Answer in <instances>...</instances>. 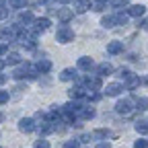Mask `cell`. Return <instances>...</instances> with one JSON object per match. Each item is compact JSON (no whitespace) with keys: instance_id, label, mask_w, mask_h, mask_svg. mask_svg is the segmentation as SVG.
I'll return each mask as SVG.
<instances>
[{"instance_id":"1","label":"cell","mask_w":148,"mask_h":148,"mask_svg":"<svg viewBox=\"0 0 148 148\" xmlns=\"http://www.w3.org/2000/svg\"><path fill=\"white\" fill-rule=\"evenodd\" d=\"M56 39H58V43H70L74 39V29H70L66 23H62L58 27V31H56Z\"/></svg>"},{"instance_id":"2","label":"cell","mask_w":148,"mask_h":148,"mask_svg":"<svg viewBox=\"0 0 148 148\" xmlns=\"http://www.w3.org/2000/svg\"><path fill=\"white\" fill-rule=\"evenodd\" d=\"M136 105V101L134 99H123V101H117V105H115V111L119 115H130L132 113V107Z\"/></svg>"},{"instance_id":"3","label":"cell","mask_w":148,"mask_h":148,"mask_svg":"<svg viewBox=\"0 0 148 148\" xmlns=\"http://www.w3.org/2000/svg\"><path fill=\"white\" fill-rule=\"evenodd\" d=\"M121 92H123V84L121 82H109L103 88V95H107V97H119Z\"/></svg>"},{"instance_id":"4","label":"cell","mask_w":148,"mask_h":148,"mask_svg":"<svg viewBox=\"0 0 148 148\" xmlns=\"http://www.w3.org/2000/svg\"><path fill=\"white\" fill-rule=\"evenodd\" d=\"M33 31L35 33H43V31H47L49 27H51V21L47 16H41V18H33Z\"/></svg>"},{"instance_id":"5","label":"cell","mask_w":148,"mask_h":148,"mask_svg":"<svg viewBox=\"0 0 148 148\" xmlns=\"http://www.w3.org/2000/svg\"><path fill=\"white\" fill-rule=\"evenodd\" d=\"M35 127H37V125H35V119H31V117H23V119H18V130H21L23 134H31Z\"/></svg>"},{"instance_id":"6","label":"cell","mask_w":148,"mask_h":148,"mask_svg":"<svg viewBox=\"0 0 148 148\" xmlns=\"http://www.w3.org/2000/svg\"><path fill=\"white\" fill-rule=\"evenodd\" d=\"M80 107H82V105H80V101H72V99H70V101L62 107V113H70V115H76V117H78Z\"/></svg>"},{"instance_id":"7","label":"cell","mask_w":148,"mask_h":148,"mask_svg":"<svg viewBox=\"0 0 148 148\" xmlns=\"http://www.w3.org/2000/svg\"><path fill=\"white\" fill-rule=\"evenodd\" d=\"M76 68L84 70V72H90L92 68H95V62H92L90 56H82V58H78V62H76Z\"/></svg>"},{"instance_id":"8","label":"cell","mask_w":148,"mask_h":148,"mask_svg":"<svg viewBox=\"0 0 148 148\" xmlns=\"http://www.w3.org/2000/svg\"><path fill=\"white\" fill-rule=\"evenodd\" d=\"M68 97H70L72 101H80L82 97H86V88L76 84V86H72V88L68 90Z\"/></svg>"},{"instance_id":"9","label":"cell","mask_w":148,"mask_h":148,"mask_svg":"<svg viewBox=\"0 0 148 148\" xmlns=\"http://www.w3.org/2000/svg\"><path fill=\"white\" fill-rule=\"evenodd\" d=\"M76 76H78V68H64L60 72V80H64V82L76 80Z\"/></svg>"},{"instance_id":"10","label":"cell","mask_w":148,"mask_h":148,"mask_svg":"<svg viewBox=\"0 0 148 148\" xmlns=\"http://www.w3.org/2000/svg\"><path fill=\"white\" fill-rule=\"evenodd\" d=\"M56 14H58L60 23H68V21H72V18H74V10L68 8V6H62L60 10H56Z\"/></svg>"},{"instance_id":"11","label":"cell","mask_w":148,"mask_h":148,"mask_svg":"<svg viewBox=\"0 0 148 148\" xmlns=\"http://www.w3.org/2000/svg\"><path fill=\"white\" fill-rule=\"evenodd\" d=\"M140 86V76L138 74H130V76L125 78V84H123V88H127V90H134V88H138Z\"/></svg>"},{"instance_id":"12","label":"cell","mask_w":148,"mask_h":148,"mask_svg":"<svg viewBox=\"0 0 148 148\" xmlns=\"http://www.w3.org/2000/svg\"><path fill=\"white\" fill-rule=\"evenodd\" d=\"M95 113H97V111H95V107H92V105H84V107H80V111H78V117H80V119H92V117H95Z\"/></svg>"},{"instance_id":"13","label":"cell","mask_w":148,"mask_h":148,"mask_svg":"<svg viewBox=\"0 0 148 148\" xmlns=\"http://www.w3.org/2000/svg\"><path fill=\"white\" fill-rule=\"evenodd\" d=\"M0 41H14V33H12V27L6 25V27H0Z\"/></svg>"},{"instance_id":"14","label":"cell","mask_w":148,"mask_h":148,"mask_svg":"<svg viewBox=\"0 0 148 148\" xmlns=\"http://www.w3.org/2000/svg\"><path fill=\"white\" fill-rule=\"evenodd\" d=\"M86 10H90V0H74V12L82 14Z\"/></svg>"},{"instance_id":"15","label":"cell","mask_w":148,"mask_h":148,"mask_svg":"<svg viewBox=\"0 0 148 148\" xmlns=\"http://www.w3.org/2000/svg\"><path fill=\"white\" fill-rule=\"evenodd\" d=\"M21 60H23V58H21V53H18V51H8L4 62H6V66H18V64H21Z\"/></svg>"},{"instance_id":"16","label":"cell","mask_w":148,"mask_h":148,"mask_svg":"<svg viewBox=\"0 0 148 148\" xmlns=\"http://www.w3.org/2000/svg\"><path fill=\"white\" fill-rule=\"evenodd\" d=\"M144 12H146V6H144V4H132V6H130V10H127V14L134 16V18L144 16Z\"/></svg>"},{"instance_id":"17","label":"cell","mask_w":148,"mask_h":148,"mask_svg":"<svg viewBox=\"0 0 148 148\" xmlns=\"http://www.w3.org/2000/svg\"><path fill=\"white\" fill-rule=\"evenodd\" d=\"M121 51H123V43H121V41H109V43H107V53L117 56V53H121Z\"/></svg>"},{"instance_id":"18","label":"cell","mask_w":148,"mask_h":148,"mask_svg":"<svg viewBox=\"0 0 148 148\" xmlns=\"http://www.w3.org/2000/svg\"><path fill=\"white\" fill-rule=\"evenodd\" d=\"M97 74L99 76H109V74H113V66H111L109 62H103L97 66Z\"/></svg>"},{"instance_id":"19","label":"cell","mask_w":148,"mask_h":148,"mask_svg":"<svg viewBox=\"0 0 148 148\" xmlns=\"http://www.w3.org/2000/svg\"><path fill=\"white\" fill-rule=\"evenodd\" d=\"M12 78H14V80H23V78H27V70H25L23 62H21V64H18V66L12 70Z\"/></svg>"},{"instance_id":"20","label":"cell","mask_w":148,"mask_h":148,"mask_svg":"<svg viewBox=\"0 0 148 148\" xmlns=\"http://www.w3.org/2000/svg\"><path fill=\"white\" fill-rule=\"evenodd\" d=\"M101 25H103L105 29L115 27V25H117V21H115V14H105V16L101 18Z\"/></svg>"},{"instance_id":"21","label":"cell","mask_w":148,"mask_h":148,"mask_svg":"<svg viewBox=\"0 0 148 148\" xmlns=\"http://www.w3.org/2000/svg\"><path fill=\"white\" fill-rule=\"evenodd\" d=\"M18 23H21V25H31L33 23V14H31V10H23L21 14H18Z\"/></svg>"},{"instance_id":"22","label":"cell","mask_w":148,"mask_h":148,"mask_svg":"<svg viewBox=\"0 0 148 148\" xmlns=\"http://www.w3.org/2000/svg\"><path fill=\"white\" fill-rule=\"evenodd\" d=\"M35 68L39 70V74H47V72L51 70V62H49V60H39V62L35 64Z\"/></svg>"},{"instance_id":"23","label":"cell","mask_w":148,"mask_h":148,"mask_svg":"<svg viewBox=\"0 0 148 148\" xmlns=\"http://www.w3.org/2000/svg\"><path fill=\"white\" fill-rule=\"evenodd\" d=\"M92 138L107 140V138H111V132H109V130H105V127H101V130H95V132H92Z\"/></svg>"},{"instance_id":"24","label":"cell","mask_w":148,"mask_h":148,"mask_svg":"<svg viewBox=\"0 0 148 148\" xmlns=\"http://www.w3.org/2000/svg\"><path fill=\"white\" fill-rule=\"evenodd\" d=\"M27 2H29V0H8V6L14 8V10H21V8L27 6Z\"/></svg>"},{"instance_id":"25","label":"cell","mask_w":148,"mask_h":148,"mask_svg":"<svg viewBox=\"0 0 148 148\" xmlns=\"http://www.w3.org/2000/svg\"><path fill=\"white\" fill-rule=\"evenodd\" d=\"M134 101H136V107L140 111H146L148 109V99L146 97H134Z\"/></svg>"},{"instance_id":"26","label":"cell","mask_w":148,"mask_h":148,"mask_svg":"<svg viewBox=\"0 0 148 148\" xmlns=\"http://www.w3.org/2000/svg\"><path fill=\"white\" fill-rule=\"evenodd\" d=\"M86 99L88 101H92V103H97V101H101L103 99V95L99 90H86Z\"/></svg>"},{"instance_id":"27","label":"cell","mask_w":148,"mask_h":148,"mask_svg":"<svg viewBox=\"0 0 148 148\" xmlns=\"http://www.w3.org/2000/svg\"><path fill=\"white\" fill-rule=\"evenodd\" d=\"M134 127H136L138 134H146V132H148V121H146V119H140V121H136Z\"/></svg>"},{"instance_id":"28","label":"cell","mask_w":148,"mask_h":148,"mask_svg":"<svg viewBox=\"0 0 148 148\" xmlns=\"http://www.w3.org/2000/svg\"><path fill=\"white\" fill-rule=\"evenodd\" d=\"M107 4H111V6H113V8H123V6H127L130 4V0H109V2Z\"/></svg>"},{"instance_id":"29","label":"cell","mask_w":148,"mask_h":148,"mask_svg":"<svg viewBox=\"0 0 148 148\" xmlns=\"http://www.w3.org/2000/svg\"><path fill=\"white\" fill-rule=\"evenodd\" d=\"M127 18H130L127 12H115V21H117V25H125Z\"/></svg>"},{"instance_id":"30","label":"cell","mask_w":148,"mask_h":148,"mask_svg":"<svg viewBox=\"0 0 148 148\" xmlns=\"http://www.w3.org/2000/svg\"><path fill=\"white\" fill-rule=\"evenodd\" d=\"M8 99H10V95H8V90H4V88H0V105H4V103H8Z\"/></svg>"},{"instance_id":"31","label":"cell","mask_w":148,"mask_h":148,"mask_svg":"<svg viewBox=\"0 0 148 148\" xmlns=\"http://www.w3.org/2000/svg\"><path fill=\"white\" fill-rule=\"evenodd\" d=\"M62 148H80V142L78 140H66Z\"/></svg>"},{"instance_id":"32","label":"cell","mask_w":148,"mask_h":148,"mask_svg":"<svg viewBox=\"0 0 148 148\" xmlns=\"http://www.w3.org/2000/svg\"><path fill=\"white\" fill-rule=\"evenodd\" d=\"M8 14H10L8 6H4V4H0V21H4V18H8Z\"/></svg>"},{"instance_id":"33","label":"cell","mask_w":148,"mask_h":148,"mask_svg":"<svg viewBox=\"0 0 148 148\" xmlns=\"http://www.w3.org/2000/svg\"><path fill=\"white\" fill-rule=\"evenodd\" d=\"M134 148H148V140H144V138H138V140L134 142Z\"/></svg>"},{"instance_id":"34","label":"cell","mask_w":148,"mask_h":148,"mask_svg":"<svg viewBox=\"0 0 148 148\" xmlns=\"http://www.w3.org/2000/svg\"><path fill=\"white\" fill-rule=\"evenodd\" d=\"M35 148H49V142L45 138H39V140L35 142Z\"/></svg>"},{"instance_id":"35","label":"cell","mask_w":148,"mask_h":148,"mask_svg":"<svg viewBox=\"0 0 148 148\" xmlns=\"http://www.w3.org/2000/svg\"><path fill=\"white\" fill-rule=\"evenodd\" d=\"M130 74H132V72H130V70H127V68H121V70H119V72H117V76H119V78H123V80H125V78H127V76H130Z\"/></svg>"},{"instance_id":"36","label":"cell","mask_w":148,"mask_h":148,"mask_svg":"<svg viewBox=\"0 0 148 148\" xmlns=\"http://www.w3.org/2000/svg\"><path fill=\"white\" fill-rule=\"evenodd\" d=\"M8 53V45L4 41H0V56H6Z\"/></svg>"},{"instance_id":"37","label":"cell","mask_w":148,"mask_h":148,"mask_svg":"<svg viewBox=\"0 0 148 148\" xmlns=\"http://www.w3.org/2000/svg\"><path fill=\"white\" fill-rule=\"evenodd\" d=\"M97 148H111V144H109L107 140H101V142L97 144Z\"/></svg>"},{"instance_id":"38","label":"cell","mask_w":148,"mask_h":148,"mask_svg":"<svg viewBox=\"0 0 148 148\" xmlns=\"http://www.w3.org/2000/svg\"><path fill=\"white\" fill-rule=\"evenodd\" d=\"M56 2H60V4H64V6H66L68 2H72V0H56Z\"/></svg>"},{"instance_id":"39","label":"cell","mask_w":148,"mask_h":148,"mask_svg":"<svg viewBox=\"0 0 148 148\" xmlns=\"http://www.w3.org/2000/svg\"><path fill=\"white\" fill-rule=\"evenodd\" d=\"M6 82V76H4V74H0V84H4Z\"/></svg>"},{"instance_id":"40","label":"cell","mask_w":148,"mask_h":148,"mask_svg":"<svg viewBox=\"0 0 148 148\" xmlns=\"http://www.w3.org/2000/svg\"><path fill=\"white\" fill-rule=\"evenodd\" d=\"M140 82H142V84H148V76H142V78H140Z\"/></svg>"},{"instance_id":"41","label":"cell","mask_w":148,"mask_h":148,"mask_svg":"<svg viewBox=\"0 0 148 148\" xmlns=\"http://www.w3.org/2000/svg\"><path fill=\"white\" fill-rule=\"evenodd\" d=\"M4 68H6V62H4V60H0V70H4Z\"/></svg>"},{"instance_id":"42","label":"cell","mask_w":148,"mask_h":148,"mask_svg":"<svg viewBox=\"0 0 148 148\" xmlns=\"http://www.w3.org/2000/svg\"><path fill=\"white\" fill-rule=\"evenodd\" d=\"M95 2H105V4H107V2H109V0H95Z\"/></svg>"},{"instance_id":"43","label":"cell","mask_w":148,"mask_h":148,"mask_svg":"<svg viewBox=\"0 0 148 148\" xmlns=\"http://www.w3.org/2000/svg\"><path fill=\"white\" fill-rule=\"evenodd\" d=\"M4 2H6V0H0V4H4Z\"/></svg>"}]
</instances>
